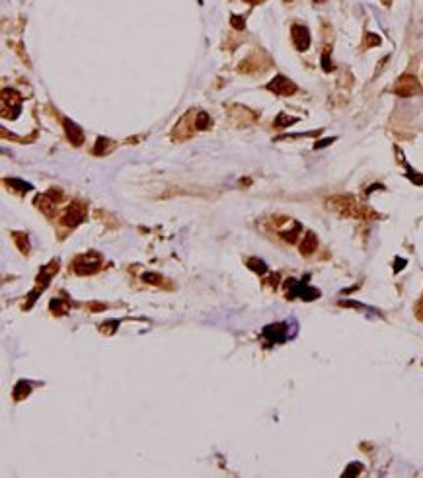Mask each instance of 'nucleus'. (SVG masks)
<instances>
[{
  "instance_id": "1",
  "label": "nucleus",
  "mask_w": 423,
  "mask_h": 478,
  "mask_svg": "<svg viewBox=\"0 0 423 478\" xmlns=\"http://www.w3.org/2000/svg\"><path fill=\"white\" fill-rule=\"evenodd\" d=\"M101 264H103L101 254L88 252V254L76 256V260L70 264V270H74V273H78V275H92L101 270Z\"/></svg>"
},
{
  "instance_id": "2",
  "label": "nucleus",
  "mask_w": 423,
  "mask_h": 478,
  "mask_svg": "<svg viewBox=\"0 0 423 478\" xmlns=\"http://www.w3.org/2000/svg\"><path fill=\"white\" fill-rule=\"evenodd\" d=\"M285 289H287V297L289 299H296L300 297L302 301H316L320 297V291L310 287L306 281H296V279H287L285 281Z\"/></svg>"
},
{
  "instance_id": "3",
  "label": "nucleus",
  "mask_w": 423,
  "mask_h": 478,
  "mask_svg": "<svg viewBox=\"0 0 423 478\" xmlns=\"http://www.w3.org/2000/svg\"><path fill=\"white\" fill-rule=\"evenodd\" d=\"M291 324L289 322H275V324H269V326H265L263 328V332H261V336H263V340H265V344L267 346H275V344H283V342H287L289 338H291Z\"/></svg>"
},
{
  "instance_id": "4",
  "label": "nucleus",
  "mask_w": 423,
  "mask_h": 478,
  "mask_svg": "<svg viewBox=\"0 0 423 478\" xmlns=\"http://www.w3.org/2000/svg\"><path fill=\"white\" fill-rule=\"evenodd\" d=\"M328 207L334 209V211H338V213H342V215H345V217H363V213H361V205H359L353 197H349V195L328 199Z\"/></svg>"
},
{
  "instance_id": "5",
  "label": "nucleus",
  "mask_w": 423,
  "mask_h": 478,
  "mask_svg": "<svg viewBox=\"0 0 423 478\" xmlns=\"http://www.w3.org/2000/svg\"><path fill=\"white\" fill-rule=\"evenodd\" d=\"M86 215H88V205L82 203V201H74V203H70L68 209L65 211L61 223L65 224V226H70V228H76L78 224H82L86 221Z\"/></svg>"
},
{
  "instance_id": "6",
  "label": "nucleus",
  "mask_w": 423,
  "mask_h": 478,
  "mask_svg": "<svg viewBox=\"0 0 423 478\" xmlns=\"http://www.w3.org/2000/svg\"><path fill=\"white\" fill-rule=\"evenodd\" d=\"M10 110H12V119H16L20 115V110H22V96L14 90L4 88L2 90V117L4 119L10 117Z\"/></svg>"
},
{
  "instance_id": "7",
  "label": "nucleus",
  "mask_w": 423,
  "mask_h": 478,
  "mask_svg": "<svg viewBox=\"0 0 423 478\" xmlns=\"http://www.w3.org/2000/svg\"><path fill=\"white\" fill-rule=\"evenodd\" d=\"M394 92H396L398 96H402V98L419 96L421 94V84H419V80L415 78V76H411V74H404V76L398 78L396 86H394Z\"/></svg>"
},
{
  "instance_id": "8",
  "label": "nucleus",
  "mask_w": 423,
  "mask_h": 478,
  "mask_svg": "<svg viewBox=\"0 0 423 478\" xmlns=\"http://www.w3.org/2000/svg\"><path fill=\"white\" fill-rule=\"evenodd\" d=\"M265 88L277 96H293L298 90V86L294 84L293 80L287 78V76H275L271 82H267Z\"/></svg>"
},
{
  "instance_id": "9",
  "label": "nucleus",
  "mask_w": 423,
  "mask_h": 478,
  "mask_svg": "<svg viewBox=\"0 0 423 478\" xmlns=\"http://www.w3.org/2000/svg\"><path fill=\"white\" fill-rule=\"evenodd\" d=\"M291 33H293V43L294 47L298 51H308L310 47V32L306 26L302 24H294L291 28Z\"/></svg>"
},
{
  "instance_id": "10",
  "label": "nucleus",
  "mask_w": 423,
  "mask_h": 478,
  "mask_svg": "<svg viewBox=\"0 0 423 478\" xmlns=\"http://www.w3.org/2000/svg\"><path fill=\"white\" fill-rule=\"evenodd\" d=\"M63 125H65V131H66V137H68V141L74 144V146H80L82 143H84V131H82L72 119H63Z\"/></svg>"
},
{
  "instance_id": "11",
  "label": "nucleus",
  "mask_w": 423,
  "mask_h": 478,
  "mask_svg": "<svg viewBox=\"0 0 423 478\" xmlns=\"http://www.w3.org/2000/svg\"><path fill=\"white\" fill-rule=\"evenodd\" d=\"M316 248H318V238H316V234H314V232H306L302 242H300V252H302V256L314 254Z\"/></svg>"
},
{
  "instance_id": "12",
  "label": "nucleus",
  "mask_w": 423,
  "mask_h": 478,
  "mask_svg": "<svg viewBox=\"0 0 423 478\" xmlns=\"http://www.w3.org/2000/svg\"><path fill=\"white\" fill-rule=\"evenodd\" d=\"M296 121H298V117H293V115H289V113L281 112L275 117V127L277 129L291 127V125H293V123H296Z\"/></svg>"
},
{
  "instance_id": "13",
  "label": "nucleus",
  "mask_w": 423,
  "mask_h": 478,
  "mask_svg": "<svg viewBox=\"0 0 423 478\" xmlns=\"http://www.w3.org/2000/svg\"><path fill=\"white\" fill-rule=\"evenodd\" d=\"M12 238L16 242V246L20 248L22 254H28L30 252V242H28V234L24 232H12Z\"/></svg>"
},
{
  "instance_id": "14",
  "label": "nucleus",
  "mask_w": 423,
  "mask_h": 478,
  "mask_svg": "<svg viewBox=\"0 0 423 478\" xmlns=\"http://www.w3.org/2000/svg\"><path fill=\"white\" fill-rule=\"evenodd\" d=\"M112 148H114V143H112L110 139H103V137H99L98 143H96V146H94V154H96V156L108 154Z\"/></svg>"
},
{
  "instance_id": "15",
  "label": "nucleus",
  "mask_w": 423,
  "mask_h": 478,
  "mask_svg": "<svg viewBox=\"0 0 423 478\" xmlns=\"http://www.w3.org/2000/svg\"><path fill=\"white\" fill-rule=\"evenodd\" d=\"M213 123H211V117H209V113L207 112H197L195 113V127L197 131H205V129H209Z\"/></svg>"
},
{
  "instance_id": "16",
  "label": "nucleus",
  "mask_w": 423,
  "mask_h": 478,
  "mask_svg": "<svg viewBox=\"0 0 423 478\" xmlns=\"http://www.w3.org/2000/svg\"><path fill=\"white\" fill-rule=\"evenodd\" d=\"M32 392V384L30 382H26V381H20L14 386V399L16 400H22L24 396H28Z\"/></svg>"
},
{
  "instance_id": "17",
  "label": "nucleus",
  "mask_w": 423,
  "mask_h": 478,
  "mask_svg": "<svg viewBox=\"0 0 423 478\" xmlns=\"http://www.w3.org/2000/svg\"><path fill=\"white\" fill-rule=\"evenodd\" d=\"M248 268L252 271H256V273H260V275H265V273L269 271L267 270V264L258 260V258H250V260H248Z\"/></svg>"
},
{
  "instance_id": "18",
  "label": "nucleus",
  "mask_w": 423,
  "mask_h": 478,
  "mask_svg": "<svg viewBox=\"0 0 423 478\" xmlns=\"http://www.w3.org/2000/svg\"><path fill=\"white\" fill-rule=\"evenodd\" d=\"M10 188H14L16 191H20V193H26V191L33 190L32 184H26V182H22V180H18V178H10V180H4Z\"/></svg>"
},
{
  "instance_id": "19",
  "label": "nucleus",
  "mask_w": 423,
  "mask_h": 478,
  "mask_svg": "<svg viewBox=\"0 0 423 478\" xmlns=\"http://www.w3.org/2000/svg\"><path fill=\"white\" fill-rule=\"evenodd\" d=\"M49 306H51V310L57 312L59 316H63V314L68 312V301H63V299H53Z\"/></svg>"
},
{
  "instance_id": "20",
  "label": "nucleus",
  "mask_w": 423,
  "mask_h": 478,
  "mask_svg": "<svg viewBox=\"0 0 423 478\" xmlns=\"http://www.w3.org/2000/svg\"><path fill=\"white\" fill-rule=\"evenodd\" d=\"M400 162H402V164H404V166H406L407 178H409V180H411V182H413V184H417V186H421V184H423V176L419 174V172H415V170H413V168H411V166H409V164H407L406 160L402 158V154H400Z\"/></svg>"
},
{
  "instance_id": "21",
  "label": "nucleus",
  "mask_w": 423,
  "mask_h": 478,
  "mask_svg": "<svg viewBox=\"0 0 423 478\" xmlns=\"http://www.w3.org/2000/svg\"><path fill=\"white\" fill-rule=\"evenodd\" d=\"M143 281H145V283H152V285L164 283L162 275H158V273H145V275H143Z\"/></svg>"
},
{
  "instance_id": "22",
  "label": "nucleus",
  "mask_w": 423,
  "mask_h": 478,
  "mask_svg": "<svg viewBox=\"0 0 423 478\" xmlns=\"http://www.w3.org/2000/svg\"><path fill=\"white\" fill-rule=\"evenodd\" d=\"M361 470H363V464H359V462H353V464H349L347 466V470L343 472V476H357V474H361Z\"/></svg>"
},
{
  "instance_id": "23",
  "label": "nucleus",
  "mask_w": 423,
  "mask_h": 478,
  "mask_svg": "<svg viewBox=\"0 0 423 478\" xmlns=\"http://www.w3.org/2000/svg\"><path fill=\"white\" fill-rule=\"evenodd\" d=\"M322 68H324L326 72H332V70H334V64L330 61V49H326L324 53H322Z\"/></svg>"
},
{
  "instance_id": "24",
  "label": "nucleus",
  "mask_w": 423,
  "mask_h": 478,
  "mask_svg": "<svg viewBox=\"0 0 423 478\" xmlns=\"http://www.w3.org/2000/svg\"><path fill=\"white\" fill-rule=\"evenodd\" d=\"M230 24L236 28V30H244V18H240V16H230Z\"/></svg>"
},
{
  "instance_id": "25",
  "label": "nucleus",
  "mask_w": 423,
  "mask_h": 478,
  "mask_svg": "<svg viewBox=\"0 0 423 478\" xmlns=\"http://www.w3.org/2000/svg\"><path fill=\"white\" fill-rule=\"evenodd\" d=\"M367 45H380V37L374 35V33H369L367 35Z\"/></svg>"
},
{
  "instance_id": "26",
  "label": "nucleus",
  "mask_w": 423,
  "mask_h": 478,
  "mask_svg": "<svg viewBox=\"0 0 423 478\" xmlns=\"http://www.w3.org/2000/svg\"><path fill=\"white\" fill-rule=\"evenodd\" d=\"M334 141H336L334 137H330V139H324V141H318V143H316V146H314V148H322V146H328V144H332V143H334Z\"/></svg>"
},
{
  "instance_id": "27",
  "label": "nucleus",
  "mask_w": 423,
  "mask_h": 478,
  "mask_svg": "<svg viewBox=\"0 0 423 478\" xmlns=\"http://www.w3.org/2000/svg\"><path fill=\"white\" fill-rule=\"evenodd\" d=\"M246 2H250V4H260V2H265V0H246Z\"/></svg>"
},
{
  "instance_id": "28",
  "label": "nucleus",
  "mask_w": 423,
  "mask_h": 478,
  "mask_svg": "<svg viewBox=\"0 0 423 478\" xmlns=\"http://www.w3.org/2000/svg\"><path fill=\"white\" fill-rule=\"evenodd\" d=\"M314 2H324V0H314Z\"/></svg>"
}]
</instances>
